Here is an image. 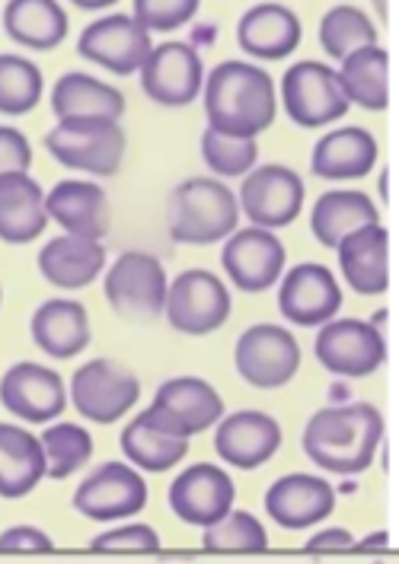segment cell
I'll return each mask as SVG.
<instances>
[{
    "instance_id": "cell-17",
    "label": "cell",
    "mask_w": 399,
    "mask_h": 564,
    "mask_svg": "<svg viewBox=\"0 0 399 564\" xmlns=\"http://www.w3.org/2000/svg\"><path fill=\"white\" fill-rule=\"evenodd\" d=\"M0 405L30 424H45L58 417L67 405L62 373L32 360L13 364L0 380Z\"/></svg>"
},
{
    "instance_id": "cell-22",
    "label": "cell",
    "mask_w": 399,
    "mask_h": 564,
    "mask_svg": "<svg viewBox=\"0 0 399 564\" xmlns=\"http://www.w3.org/2000/svg\"><path fill=\"white\" fill-rule=\"evenodd\" d=\"M45 210H48V220L62 224L67 237L103 242L112 227L109 195L96 182H77V178L58 182L45 195Z\"/></svg>"
},
{
    "instance_id": "cell-15",
    "label": "cell",
    "mask_w": 399,
    "mask_h": 564,
    "mask_svg": "<svg viewBox=\"0 0 399 564\" xmlns=\"http://www.w3.org/2000/svg\"><path fill=\"white\" fill-rule=\"evenodd\" d=\"M278 310L294 326H326L342 310V288H338L336 274L326 265H316V262L294 265L281 281Z\"/></svg>"
},
{
    "instance_id": "cell-29",
    "label": "cell",
    "mask_w": 399,
    "mask_h": 564,
    "mask_svg": "<svg viewBox=\"0 0 399 564\" xmlns=\"http://www.w3.org/2000/svg\"><path fill=\"white\" fill-rule=\"evenodd\" d=\"M370 224H380V208L374 205L370 195L358 188H333L320 195L316 208L310 214V230L326 249H336L342 239Z\"/></svg>"
},
{
    "instance_id": "cell-20",
    "label": "cell",
    "mask_w": 399,
    "mask_h": 564,
    "mask_svg": "<svg viewBox=\"0 0 399 564\" xmlns=\"http://www.w3.org/2000/svg\"><path fill=\"white\" fill-rule=\"evenodd\" d=\"M281 446V424L266 412H234L220 417L215 431V453L220 463H230L237 469H259L266 466Z\"/></svg>"
},
{
    "instance_id": "cell-47",
    "label": "cell",
    "mask_w": 399,
    "mask_h": 564,
    "mask_svg": "<svg viewBox=\"0 0 399 564\" xmlns=\"http://www.w3.org/2000/svg\"><path fill=\"white\" fill-rule=\"evenodd\" d=\"M0 300H3V294H0Z\"/></svg>"
},
{
    "instance_id": "cell-6",
    "label": "cell",
    "mask_w": 399,
    "mask_h": 564,
    "mask_svg": "<svg viewBox=\"0 0 399 564\" xmlns=\"http://www.w3.org/2000/svg\"><path fill=\"white\" fill-rule=\"evenodd\" d=\"M234 364L249 387L281 389L301 370V345L284 326L259 323L240 335L234 348Z\"/></svg>"
},
{
    "instance_id": "cell-30",
    "label": "cell",
    "mask_w": 399,
    "mask_h": 564,
    "mask_svg": "<svg viewBox=\"0 0 399 564\" xmlns=\"http://www.w3.org/2000/svg\"><path fill=\"white\" fill-rule=\"evenodd\" d=\"M106 268V249L103 242L80 237L48 239L39 252V271L48 284L64 291H80L99 278Z\"/></svg>"
},
{
    "instance_id": "cell-5",
    "label": "cell",
    "mask_w": 399,
    "mask_h": 564,
    "mask_svg": "<svg viewBox=\"0 0 399 564\" xmlns=\"http://www.w3.org/2000/svg\"><path fill=\"white\" fill-rule=\"evenodd\" d=\"M166 271L151 252H122L106 274V300L128 323H154L166 306Z\"/></svg>"
},
{
    "instance_id": "cell-25",
    "label": "cell",
    "mask_w": 399,
    "mask_h": 564,
    "mask_svg": "<svg viewBox=\"0 0 399 564\" xmlns=\"http://www.w3.org/2000/svg\"><path fill=\"white\" fill-rule=\"evenodd\" d=\"M377 138L368 128L348 124L330 131L316 141L313 156H310V170L313 176L326 178V182H345V178H365L377 163Z\"/></svg>"
},
{
    "instance_id": "cell-11",
    "label": "cell",
    "mask_w": 399,
    "mask_h": 564,
    "mask_svg": "<svg viewBox=\"0 0 399 564\" xmlns=\"http://www.w3.org/2000/svg\"><path fill=\"white\" fill-rule=\"evenodd\" d=\"M304 195H308L304 178L281 163H269V166L246 173L237 205L252 220V227L281 230L298 220V214L304 208Z\"/></svg>"
},
{
    "instance_id": "cell-43",
    "label": "cell",
    "mask_w": 399,
    "mask_h": 564,
    "mask_svg": "<svg viewBox=\"0 0 399 564\" xmlns=\"http://www.w3.org/2000/svg\"><path fill=\"white\" fill-rule=\"evenodd\" d=\"M55 545L35 527H10L0 533V555H48Z\"/></svg>"
},
{
    "instance_id": "cell-32",
    "label": "cell",
    "mask_w": 399,
    "mask_h": 564,
    "mask_svg": "<svg viewBox=\"0 0 399 564\" xmlns=\"http://www.w3.org/2000/svg\"><path fill=\"white\" fill-rule=\"evenodd\" d=\"M52 112L58 121L67 119H112L119 121L125 116L122 89L109 87L96 80L90 74L71 70L52 89Z\"/></svg>"
},
{
    "instance_id": "cell-3",
    "label": "cell",
    "mask_w": 399,
    "mask_h": 564,
    "mask_svg": "<svg viewBox=\"0 0 399 564\" xmlns=\"http://www.w3.org/2000/svg\"><path fill=\"white\" fill-rule=\"evenodd\" d=\"M166 224L170 237L183 246H212L237 230L240 205L217 178H185L170 192Z\"/></svg>"
},
{
    "instance_id": "cell-41",
    "label": "cell",
    "mask_w": 399,
    "mask_h": 564,
    "mask_svg": "<svg viewBox=\"0 0 399 564\" xmlns=\"http://www.w3.org/2000/svg\"><path fill=\"white\" fill-rule=\"evenodd\" d=\"M198 13V0H134V23L148 32H170L185 26Z\"/></svg>"
},
{
    "instance_id": "cell-44",
    "label": "cell",
    "mask_w": 399,
    "mask_h": 564,
    "mask_svg": "<svg viewBox=\"0 0 399 564\" xmlns=\"http://www.w3.org/2000/svg\"><path fill=\"white\" fill-rule=\"evenodd\" d=\"M355 549V535L348 533V530H323V533H316L308 542L310 555H330V552H352Z\"/></svg>"
},
{
    "instance_id": "cell-33",
    "label": "cell",
    "mask_w": 399,
    "mask_h": 564,
    "mask_svg": "<svg viewBox=\"0 0 399 564\" xmlns=\"http://www.w3.org/2000/svg\"><path fill=\"white\" fill-rule=\"evenodd\" d=\"M3 30L26 48L52 52L67 35V13L55 0H10L3 7Z\"/></svg>"
},
{
    "instance_id": "cell-9",
    "label": "cell",
    "mask_w": 399,
    "mask_h": 564,
    "mask_svg": "<svg viewBox=\"0 0 399 564\" xmlns=\"http://www.w3.org/2000/svg\"><path fill=\"white\" fill-rule=\"evenodd\" d=\"M163 313L183 335H212L230 319V291L212 271L188 268L170 284Z\"/></svg>"
},
{
    "instance_id": "cell-45",
    "label": "cell",
    "mask_w": 399,
    "mask_h": 564,
    "mask_svg": "<svg viewBox=\"0 0 399 564\" xmlns=\"http://www.w3.org/2000/svg\"><path fill=\"white\" fill-rule=\"evenodd\" d=\"M355 549H358V552H387V549H390V535H368V542H362V545H355Z\"/></svg>"
},
{
    "instance_id": "cell-13",
    "label": "cell",
    "mask_w": 399,
    "mask_h": 564,
    "mask_svg": "<svg viewBox=\"0 0 399 564\" xmlns=\"http://www.w3.org/2000/svg\"><path fill=\"white\" fill-rule=\"evenodd\" d=\"M205 87V64L188 42H163L141 67V89L157 106L183 109Z\"/></svg>"
},
{
    "instance_id": "cell-12",
    "label": "cell",
    "mask_w": 399,
    "mask_h": 564,
    "mask_svg": "<svg viewBox=\"0 0 399 564\" xmlns=\"http://www.w3.org/2000/svg\"><path fill=\"white\" fill-rule=\"evenodd\" d=\"M148 507V481L128 463H103L74 491V510L87 520H128Z\"/></svg>"
},
{
    "instance_id": "cell-19",
    "label": "cell",
    "mask_w": 399,
    "mask_h": 564,
    "mask_svg": "<svg viewBox=\"0 0 399 564\" xmlns=\"http://www.w3.org/2000/svg\"><path fill=\"white\" fill-rule=\"evenodd\" d=\"M336 510V488L320 476L291 473L266 491V513L281 530H310Z\"/></svg>"
},
{
    "instance_id": "cell-34",
    "label": "cell",
    "mask_w": 399,
    "mask_h": 564,
    "mask_svg": "<svg viewBox=\"0 0 399 564\" xmlns=\"http://www.w3.org/2000/svg\"><path fill=\"white\" fill-rule=\"evenodd\" d=\"M348 106H362L368 112H384L390 102V55L380 45L362 48L342 61L336 70Z\"/></svg>"
},
{
    "instance_id": "cell-38",
    "label": "cell",
    "mask_w": 399,
    "mask_h": 564,
    "mask_svg": "<svg viewBox=\"0 0 399 564\" xmlns=\"http://www.w3.org/2000/svg\"><path fill=\"white\" fill-rule=\"evenodd\" d=\"M42 99V70L30 58L0 55V116H26Z\"/></svg>"
},
{
    "instance_id": "cell-28",
    "label": "cell",
    "mask_w": 399,
    "mask_h": 564,
    "mask_svg": "<svg viewBox=\"0 0 399 564\" xmlns=\"http://www.w3.org/2000/svg\"><path fill=\"white\" fill-rule=\"evenodd\" d=\"M48 227L45 192L30 173L0 176V239L23 246L42 237Z\"/></svg>"
},
{
    "instance_id": "cell-21",
    "label": "cell",
    "mask_w": 399,
    "mask_h": 564,
    "mask_svg": "<svg viewBox=\"0 0 399 564\" xmlns=\"http://www.w3.org/2000/svg\"><path fill=\"white\" fill-rule=\"evenodd\" d=\"M151 409L173 431H180L185 437H195V434L215 427L224 417V399L217 395L212 383H205L198 377H176V380H166L157 389Z\"/></svg>"
},
{
    "instance_id": "cell-16",
    "label": "cell",
    "mask_w": 399,
    "mask_h": 564,
    "mask_svg": "<svg viewBox=\"0 0 399 564\" xmlns=\"http://www.w3.org/2000/svg\"><path fill=\"white\" fill-rule=\"evenodd\" d=\"M284 259L288 256H284L281 239L262 227L234 230L220 252L227 278L246 294H262L272 284H278V278L284 271Z\"/></svg>"
},
{
    "instance_id": "cell-39",
    "label": "cell",
    "mask_w": 399,
    "mask_h": 564,
    "mask_svg": "<svg viewBox=\"0 0 399 564\" xmlns=\"http://www.w3.org/2000/svg\"><path fill=\"white\" fill-rule=\"evenodd\" d=\"M202 160L220 178L246 176V173H252V166L259 160V144L244 141V138H227V134H217L208 128L202 134Z\"/></svg>"
},
{
    "instance_id": "cell-14",
    "label": "cell",
    "mask_w": 399,
    "mask_h": 564,
    "mask_svg": "<svg viewBox=\"0 0 399 564\" xmlns=\"http://www.w3.org/2000/svg\"><path fill=\"white\" fill-rule=\"evenodd\" d=\"M77 52H80V58L93 61L119 77H128L144 67L154 45H151V32L141 30L134 23V17L109 13L80 32Z\"/></svg>"
},
{
    "instance_id": "cell-23",
    "label": "cell",
    "mask_w": 399,
    "mask_h": 564,
    "mask_svg": "<svg viewBox=\"0 0 399 564\" xmlns=\"http://www.w3.org/2000/svg\"><path fill=\"white\" fill-rule=\"evenodd\" d=\"M348 288L362 297H380L390 288V237L380 224L355 230L336 246Z\"/></svg>"
},
{
    "instance_id": "cell-46",
    "label": "cell",
    "mask_w": 399,
    "mask_h": 564,
    "mask_svg": "<svg viewBox=\"0 0 399 564\" xmlns=\"http://www.w3.org/2000/svg\"><path fill=\"white\" fill-rule=\"evenodd\" d=\"M112 0H77V7L80 10H103V7H109Z\"/></svg>"
},
{
    "instance_id": "cell-7",
    "label": "cell",
    "mask_w": 399,
    "mask_h": 564,
    "mask_svg": "<svg viewBox=\"0 0 399 564\" xmlns=\"http://www.w3.org/2000/svg\"><path fill=\"white\" fill-rule=\"evenodd\" d=\"M141 399V383L131 370L109 357L84 364L71 380V402L93 424H112L128 415Z\"/></svg>"
},
{
    "instance_id": "cell-35",
    "label": "cell",
    "mask_w": 399,
    "mask_h": 564,
    "mask_svg": "<svg viewBox=\"0 0 399 564\" xmlns=\"http://www.w3.org/2000/svg\"><path fill=\"white\" fill-rule=\"evenodd\" d=\"M320 45L330 58L345 61L348 55L377 45V26L362 7L338 3L333 10L323 13L320 20Z\"/></svg>"
},
{
    "instance_id": "cell-27",
    "label": "cell",
    "mask_w": 399,
    "mask_h": 564,
    "mask_svg": "<svg viewBox=\"0 0 399 564\" xmlns=\"http://www.w3.org/2000/svg\"><path fill=\"white\" fill-rule=\"evenodd\" d=\"M188 441L192 437L173 431L166 421L157 417L154 409H148L134 421H128V427L122 431V453L128 456V463H134L144 473H166L176 463H183Z\"/></svg>"
},
{
    "instance_id": "cell-36",
    "label": "cell",
    "mask_w": 399,
    "mask_h": 564,
    "mask_svg": "<svg viewBox=\"0 0 399 564\" xmlns=\"http://www.w3.org/2000/svg\"><path fill=\"white\" fill-rule=\"evenodd\" d=\"M202 545L215 555H259L269 552V533L252 513L230 507L217 523L205 527Z\"/></svg>"
},
{
    "instance_id": "cell-40",
    "label": "cell",
    "mask_w": 399,
    "mask_h": 564,
    "mask_svg": "<svg viewBox=\"0 0 399 564\" xmlns=\"http://www.w3.org/2000/svg\"><path fill=\"white\" fill-rule=\"evenodd\" d=\"M93 555H154L160 552V535L148 523H128L119 530L96 535L90 542Z\"/></svg>"
},
{
    "instance_id": "cell-4",
    "label": "cell",
    "mask_w": 399,
    "mask_h": 564,
    "mask_svg": "<svg viewBox=\"0 0 399 564\" xmlns=\"http://www.w3.org/2000/svg\"><path fill=\"white\" fill-rule=\"evenodd\" d=\"M45 148L62 166L90 176H116L128 138L122 124L112 119H67L45 134Z\"/></svg>"
},
{
    "instance_id": "cell-10",
    "label": "cell",
    "mask_w": 399,
    "mask_h": 564,
    "mask_svg": "<svg viewBox=\"0 0 399 564\" xmlns=\"http://www.w3.org/2000/svg\"><path fill=\"white\" fill-rule=\"evenodd\" d=\"M313 355L330 373L362 380L384 367L387 341L365 319H330L313 341Z\"/></svg>"
},
{
    "instance_id": "cell-31",
    "label": "cell",
    "mask_w": 399,
    "mask_h": 564,
    "mask_svg": "<svg viewBox=\"0 0 399 564\" xmlns=\"http://www.w3.org/2000/svg\"><path fill=\"white\" fill-rule=\"evenodd\" d=\"M45 478V449L42 441L17 424L0 421V498H26Z\"/></svg>"
},
{
    "instance_id": "cell-18",
    "label": "cell",
    "mask_w": 399,
    "mask_h": 564,
    "mask_svg": "<svg viewBox=\"0 0 399 564\" xmlns=\"http://www.w3.org/2000/svg\"><path fill=\"white\" fill-rule=\"evenodd\" d=\"M237 498L234 478L215 463H195L170 485V510L188 527H212Z\"/></svg>"
},
{
    "instance_id": "cell-8",
    "label": "cell",
    "mask_w": 399,
    "mask_h": 564,
    "mask_svg": "<svg viewBox=\"0 0 399 564\" xmlns=\"http://www.w3.org/2000/svg\"><path fill=\"white\" fill-rule=\"evenodd\" d=\"M281 96L291 121L301 128H323L338 121L352 106L342 93L338 74L320 61H298L284 70Z\"/></svg>"
},
{
    "instance_id": "cell-42",
    "label": "cell",
    "mask_w": 399,
    "mask_h": 564,
    "mask_svg": "<svg viewBox=\"0 0 399 564\" xmlns=\"http://www.w3.org/2000/svg\"><path fill=\"white\" fill-rule=\"evenodd\" d=\"M32 148L23 131L0 124V176H13V173H30Z\"/></svg>"
},
{
    "instance_id": "cell-2",
    "label": "cell",
    "mask_w": 399,
    "mask_h": 564,
    "mask_svg": "<svg viewBox=\"0 0 399 564\" xmlns=\"http://www.w3.org/2000/svg\"><path fill=\"white\" fill-rule=\"evenodd\" d=\"M384 444V415L368 402L320 409L304 427V453L326 473L362 476Z\"/></svg>"
},
{
    "instance_id": "cell-1",
    "label": "cell",
    "mask_w": 399,
    "mask_h": 564,
    "mask_svg": "<svg viewBox=\"0 0 399 564\" xmlns=\"http://www.w3.org/2000/svg\"><path fill=\"white\" fill-rule=\"evenodd\" d=\"M278 112L272 77L246 61H220L205 80L208 128L227 138L256 141Z\"/></svg>"
},
{
    "instance_id": "cell-24",
    "label": "cell",
    "mask_w": 399,
    "mask_h": 564,
    "mask_svg": "<svg viewBox=\"0 0 399 564\" xmlns=\"http://www.w3.org/2000/svg\"><path fill=\"white\" fill-rule=\"evenodd\" d=\"M301 20L291 7L281 3H256L237 23V45L246 55L262 61H281L301 45Z\"/></svg>"
},
{
    "instance_id": "cell-26",
    "label": "cell",
    "mask_w": 399,
    "mask_h": 564,
    "mask_svg": "<svg viewBox=\"0 0 399 564\" xmlns=\"http://www.w3.org/2000/svg\"><path fill=\"white\" fill-rule=\"evenodd\" d=\"M32 341L42 355L71 360L90 345V316L77 300H45L32 313Z\"/></svg>"
},
{
    "instance_id": "cell-37",
    "label": "cell",
    "mask_w": 399,
    "mask_h": 564,
    "mask_svg": "<svg viewBox=\"0 0 399 564\" xmlns=\"http://www.w3.org/2000/svg\"><path fill=\"white\" fill-rule=\"evenodd\" d=\"M42 449H45V476L62 481V478L80 473L93 459V437L87 427L80 424H52L42 437Z\"/></svg>"
}]
</instances>
